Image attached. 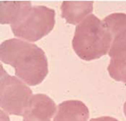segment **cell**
<instances>
[{"instance_id": "1", "label": "cell", "mask_w": 126, "mask_h": 121, "mask_svg": "<svg viewBox=\"0 0 126 121\" xmlns=\"http://www.w3.org/2000/svg\"><path fill=\"white\" fill-rule=\"evenodd\" d=\"M2 64L14 68L15 76L26 84L36 86L47 76L48 64L44 50L21 39H10L0 45Z\"/></svg>"}, {"instance_id": "2", "label": "cell", "mask_w": 126, "mask_h": 121, "mask_svg": "<svg viewBox=\"0 0 126 121\" xmlns=\"http://www.w3.org/2000/svg\"><path fill=\"white\" fill-rule=\"evenodd\" d=\"M112 40V34L102 20L90 14L76 27L72 46L78 57L89 62L108 54Z\"/></svg>"}, {"instance_id": "3", "label": "cell", "mask_w": 126, "mask_h": 121, "mask_svg": "<svg viewBox=\"0 0 126 121\" xmlns=\"http://www.w3.org/2000/svg\"><path fill=\"white\" fill-rule=\"evenodd\" d=\"M54 26V10L46 6H31L11 27L14 36L32 43L47 35Z\"/></svg>"}, {"instance_id": "4", "label": "cell", "mask_w": 126, "mask_h": 121, "mask_svg": "<svg viewBox=\"0 0 126 121\" xmlns=\"http://www.w3.org/2000/svg\"><path fill=\"white\" fill-rule=\"evenodd\" d=\"M32 91L17 77L7 74L1 65L0 106L8 115L24 116L32 100Z\"/></svg>"}, {"instance_id": "5", "label": "cell", "mask_w": 126, "mask_h": 121, "mask_svg": "<svg viewBox=\"0 0 126 121\" xmlns=\"http://www.w3.org/2000/svg\"><path fill=\"white\" fill-rule=\"evenodd\" d=\"M112 34V45L109 50V57L126 52V14L112 13L102 20Z\"/></svg>"}, {"instance_id": "6", "label": "cell", "mask_w": 126, "mask_h": 121, "mask_svg": "<svg viewBox=\"0 0 126 121\" xmlns=\"http://www.w3.org/2000/svg\"><path fill=\"white\" fill-rule=\"evenodd\" d=\"M57 108L49 96L43 94L33 95L23 121H50L51 117L56 115Z\"/></svg>"}, {"instance_id": "7", "label": "cell", "mask_w": 126, "mask_h": 121, "mask_svg": "<svg viewBox=\"0 0 126 121\" xmlns=\"http://www.w3.org/2000/svg\"><path fill=\"white\" fill-rule=\"evenodd\" d=\"M89 110L80 100H66L59 104L53 121H87Z\"/></svg>"}, {"instance_id": "8", "label": "cell", "mask_w": 126, "mask_h": 121, "mask_svg": "<svg viewBox=\"0 0 126 121\" xmlns=\"http://www.w3.org/2000/svg\"><path fill=\"white\" fill-rule=\"evenodd\" d=\"M93 2L64 1L62 3V17L71 25L80 24L87 16L92 14Z\"/></svg>"}, {"instance_id": "9", "label": "cell", "mask_w": 126, "mask_h": 121, "mask_svg": "<svg viewBox=\"0 0 126 121\" xmlns=\"http://www.w3.org/2000/svg\"><path fill=\"white\" fill-rule=\"evenodd\" d=\"M32 4L29 1L23 2H0V23L5 24H13L19 19L25 11Z\"/></svg>"}, {"instance_id": "10", "label": "cell", "mask_w": 126, "mask_h": 121, "mask_svg": "<svg viewBox=\"0 0 126 121\" xmlns=\"http://www.w3.org/2000/svg\"><path fill=\"white\" fill-rule=\"evenodd\" d=\"M107 70L113 80L126 82V52L110 57Z\"/></svg>"}, {"instance_id": "11", "label": "cell", "mask_w": 126, "mask_h": 121, "mask_svg": "<svg viewBox=\"0 0 126 121\" xmlns=\"http://www.w3.org/2000/svg\"><path fill=\"white\" fill-rule=\"evenodd\" d=\"M90 121H119L118 119L111 117V116H101V117H96L92 118Z\"/></svg>"}, {"instance_id": "12", "label": "cell", "mask_w": 126, "mask_h": 121, "mask_svg": "<svg viewBox=\"0 0 126 121\" xmlns=\"http://www.w3.org/2000/svg\"><path fill=\"white\" fill-rule=\"evenodd\" d=\"M0 115H1V121H10L9 117L7 116V115L5 114L4 111H1L0 112Z\"/></svg>"}, {"instance_id": "13", "label": "cell", "mask_w": 126, "mask_h": 121, "mask_svg": "<svg viewBox=\"0 0 126 121\" xmlns=\"http://www.w3.org/2000/svg\"><path fill=\"white\" fill-rule=\"evenodd\" d=\"M123 111H124V115L126 116V102L124 103V107H123Z\"/></svg>"}]
</instances>
